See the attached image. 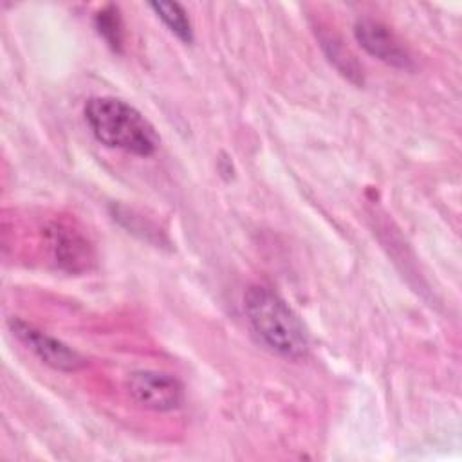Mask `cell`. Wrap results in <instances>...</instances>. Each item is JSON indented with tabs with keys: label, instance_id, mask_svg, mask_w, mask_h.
<instances>
[{
	"label": "cell",
	"instance_id": "cell-7",
	"mask_svg": "<svg viewBox=\"0 0 462 462\" xmlns=\"http://www.w3.org/2000/svg\"><path fill=\"white\" fill-rule=\"evenodd\" d=\"M150 9L157 18L184 43L193 42V27L186 9L177 2H150Z\"/></svg>",
	"mask_w": 462,
	"mask_h": 462
},
{
	"label": "cell",
	"instance_id": "cell-2",
	"mask_svg": "<svg viewBox=\"0 0 462 462\" xmlns=\"http://www.w3.org/2000/svg\"><path fill=\"white\" fill-rule=\"evenodd\" d=\"M85 119L94 137L108 148L139 157L157 152L161 137L155 126L130 103L117 97H92L85 105Z\"/></svg>",
	"mask_w": 462,
	"mask_h": 462
},
{
	"label": "cell",
	"instance_id": "cell-5",
	"mask_svg": "<svg viewBox=\"0 0 462 462\" xmlns=\"http://www.w3.org/2000/svg\"><path fill=\"white\" fill-rule=\"evenodd\" d=\"M354 36L357 43L374 58L399 69H411L413 61L393 34V31L383 22L372 18H359L354 25Z\"/></svg>",
	"mask_w": 462,
	"mask_h": 462
},
{
	"label": "cell",
	"instance_id": "cell-6",
	"mask_svg": "<svg viewBox=\"0 0 462 462\" xmlns=\"http://www.w3.org/2000/svg\"><path fill=\"white\" fill-rule=\"evenodd\" d=\"M47 240L56 263L69 273L88 271L94 263V247L85 235L65 222L47 227Z\"/></svg>",
	"mask_w": 462,
	"mask_h": 462
},
{
	"label": "cell",
	"instance_id": "cell-9",
	"mask_svg": "<svg viewBox=\"0 0 462 462\" xmlns=\"http://www.w3.org/2000/svg\"><path fill=\"white\" fill-rule=\"evenodd\" d=\"M321 45L328 56V60L345 74L348 76L350 79L354 81H361V67L359 63L356 61V58L350 54L348 49L343 47L341 42H337L334 36H327V38H321Z\"/></svg>",
	"mask_w": 462,
	"mask_h": 462
},
{
	"label": "cell",
	"instance_id": "cell-8",
	"mask_svg": "<svg viewBox=\"0 0 462 462\" xmlns=\"http://www.w3.org/2000/svg\"><path fill=\"white\" fill-rule=\"evenodd\" d=\"M94 23L99 36L108 43V47L121 52L123 42H125V31H123V18H121L119 7L114 4L105 5L103 9L97 11Z\"/></svg>",
	"mask_w": 462,
	"mask_h": 462
},
{
	"label": "cell",
	"instance_id": "cell-1",
	"mask_svg": "<svg viewBox=\"0 0 462 462\" xmlns=\"http://www.w3.org/2000/svg\"><path fill=\"white\" fill-rule=\"evenodd\" d=\"M244 312L256 337L278 356L301 359L309 352V334L296 312L271 289L251 285L244 294Z\"/></svg>",
	"mask_w": 462,
	"mask_h": 462
},
{
	"label": "cell",
	"instance_id": "cell-4",
	"mask_svg": "<svg viewBox=\"0 0 462 462\" xmlns=\"http://www.w3.org/2000/svg\"><path fill=\"white\" fill-rule=\"evenodd\" d=\"M126 390L139 406L153 411L177 410L184 401L182 383L157 370L132 372L126 379Z\"/></svg>",
	"mask_w": 462,
	"mask_h": 462
},
{
	"label": "cell",
	"instance_id": "cell-3",
	"mask_svg": "<svg viewBox=\"0 0 462 462\" xmlns=\"http://www.w3.org/2000/svg\"><path fill=\"white\" fill-rule=\"evenodd\" d=\"M9 328L13 336L25 345L43 365L60 370V372H76L87 365V359L70 348L67 343L60 341L58 337L36 328L34 325L20 319L11 318Z\"/></svg>",
	"mask_w": 462,
	"mask_h": 462
}]
</instances>
